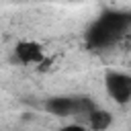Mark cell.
<instances>
[{
  "mask_svg": "<svg viewBox=\"0 0 131 131\" xmlns=\"http://www.w3.org/2000/svg\"><path fill=\"white\" fill-rule=\"evenodd\" d=\"M45 108L55 117H70L74 111V98L68 96H53L45 102Z\"/></svg>",
  "mask_w": 131,
  "mask_h": 131,
  "instance_id": "cell-5",
  "label": "cell"
},
{
  "mask_svg": "<svg viewBox=\"0 0 131 131\" xmlns=\"http://www.w3.org/2000/svg\"><path fill=\"white\" fill-rule=\"evenodd\" d=\"M98 23L108 29L115 37H119L123 31H127V27L131 25V14H125V12H119V10H104L98 18Z\"/></svg>",
  "mask_w": 131,
  "mask_h": 131,
  "instance_id": "cell-2",
  "label": "cell"
},
{
  "mask_svg": "<svg viewBox=\"0 0 131 131\" xmlns=\"http://www.w3.org/2000/svg\"><path fill=\"white\" fill-rule=\"evenodd\" d=\"M88 121H90V127H92V131H106V129L111 127V123H113V115H111L108 111L94 108V111L90 113Z\"/></svg>",
  "mask_w": 131,
  "mask_h": 131,
  "instance_id": "cell-6",
  "label": "cell"
},
{
  "mask_svg": "<svg viewBox=\"0 0 131 131\" xmlns=\"http://www.w3.org/2000/svg\"><path fill=\"white\" fill-rule=\"evenodd\" d=\"M59 131H86V129H84V125H78V123H72V125H66V127H61Z\"/></svg>",
  "mask_w": 131,
  "mask_h": 131,
  "instance_id": "cell-8",
  "label": "cell"
},
{
  "mask_svg": "<svg viewBox=\"0 0 131 131\" xmlns=\"http://www.w3.org/2000/svg\"><path fill=\"white\" fill-rule=\"evenodd\" d=\"M104 84H106V92L119 104H127L131 100V76L121 72H106Z\"/></svg>",
  "mask_w": 131,
  "mask_h": 131,
  "instance_id": "cell-1",
  "label": "cell"
},
{
  "mask_svg": "<svg viewBox=\"0 0 131 131\" xmlns=\"http://www.w3.org/2000/svg\"><path fill=\"white\" fill-rule=\"evenodd\" d=\"M14 55L20 63H39L43 61V47L35 41H20L14 47Z\"/></svg>",
  "mask_w": 131,
  "mask_h": 131,
  "instance_id": "cell-3",
  "label": "cell"
},
{
  "mask_svg": "<svg viewBox=\"0 0 131 131\" xmlns=\"http://www.w3.org/2000/svg\"><path fill=\"white\" fill-rule=\"evenodd\" d=\"M117 37L108 31V29H104L98 20L86 31V43L92 47V49H102V47H108L113 41H115Z\"/></svg>",
  "mask_w": 131,
  "mask_h": 131,
  "instance_id": "cell-4",
  "label": "cell"
},
{
  "mask_svg": "<svg viewBox=\"0 0 131 131\" xmlns=\"http://www.w3.org/2000/svg\"><path fill=\"white\" fill-rule=\"evenodd\" d=\"M94 108L96 106H94V102L88 96H78V98H74V111H72V115H88L90 117V113Z\"/></svg>",
  "mask_w": 131,
  "mask_h": 131,
  "instance_id": "cell-7",
  "label": "cell"
}]
</instances>
